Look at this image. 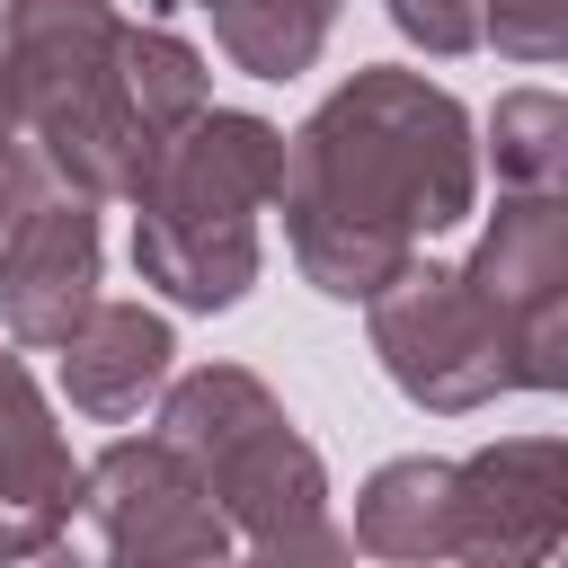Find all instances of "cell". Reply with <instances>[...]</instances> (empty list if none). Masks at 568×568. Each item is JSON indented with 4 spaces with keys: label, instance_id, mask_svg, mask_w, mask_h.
Instances as JSON below:
<instances>
[{
    "label": "cell",
    "instance_id": "cell-1",
    "mask_svg": "<svg viewBox=\"0 0 568 568\" xmlns=\"http://www.w3.org/2000/svg\"><path fill=\"white\" fill-rule=\"evenodd\" d=\"M479 195V142L453 89L426 71L373 62L311 106L284 142V240L293 266L328 302H373L435 231H453Z\"/></svg>",
    "mask_w": 568,
    "mask_h": 568
},
{
    "label": "cell",
    "instance_id": "cell-2",
    "mask_svg": "<svg viewBox=\"0 0 568 568\" xmlns=\"http://www.w3.org/2000/svg\"><path fill=\"white\" fill-rule=\"evenodd\" d=\"M284 178V133L248 106H204L186 115L133 204V266L142 284H160L178 311H231L257 284V213L275 204Z\"/></svg>",
    "mask_w": 568,
    "mask_h": 568
},
{
    "label": "cell",
    "instance_id": "cell-3",
    "mask_svg": "<svg viewBox=\"0 0 568 568\" xmlns=\"http://www.w3.org/2000/svg\"><path fill=\"white\" fill-rule=\"evenodd\" d=\"M0 89L27 142L80 195H133L151 169V133L124 89V18L115 0H0Z\"/></svg>",
    "mask_w": 568,
    "mask_h": 568
},
{
    "label": "cell",
    "instance_id": "cell-4",
    "mask_svg": "<svg viewBox=\"0 0 568 568\" xmlns=\"http://www.w3.org/2000/svg\"><path fill=\"white\" fill-rule=\"evenodd\" d=\"M160 435L195 462L204 497L222 506L231 541L257 559H337L346 532L328 524V470L284 417V399L248 364H195L160 399Z\"/></svg>",
    "mask_w": 568,
    "mask_h": 568
},
{
    "label": "cell",
    "instance_id": "cell-5",
    "mask_svg": "<svg viewBox=\"0 0 568 568\" xmlns=\"http://www.w3.org/2000/svg\"><path fill=\"white\" fill-rule=\"evenodd\" d=\"M364 311H373V355H382L390 390L435 408V417H470V408H488L506 390H532L515 328L479 302V284L462 266L408 257Z\"/></svg>",
    "mask_w": 568,
    "mask_h": 568
},
{
    "label": "cell",
    "instance_id": "cell-6",
    "mask_svg": "<svg viewBox=\"0 0 568 568\" xmlns=\"http://www.w3.org/2000/svg\"><path fill=\"white\" fill-rule=\"evenodd\" d=\"M80 506L106 541V559L124 568H204L231 550L222 506L204 497L195 462L169 435H124L80 470Z\"/></svg>",
    "mask_w": 568,
    "mask_h": 568
},
{
    "label": "cell",
    "instance_id": "cell-7",
    "mask_svg": "<svg viewBox=\"0 0 568 568\" xmlns=\"http://www.w3.org/2000/svg\"><path fill=\"white\" fill-rule=\"evenodd\" d=\"M462 275L515 328L524 382L568 390V195L559 186H506Z\"/></svg>",
    "mask_w": 568,
    "mask_h": 568
},
{
    "label": "cell",
    "instance_id": "cell-8",
    "mask_svg": "<svg viewBox=\"0 0 568 568\" xmlns=\"http://www.w3.org/2000/svg\"><path fill=\"white\" fill-rule=\"evenodd\" d=\"M98 302V195L53 186L0 231V320L9 346H62Z\"/></svg>",
    "mask_w": 568,
    "mask_h": 568
},
{
    "label": "cell",
    "instance_id": "cell-9",
    "mask_svg": "<svg viewBox=\"0 0 568 568\" xmlns=\"http://www.w3.org/2000/svg\"><path fill=\"white\" fill-rule=\"evenodd\" d=\"M462 479V541L453 559H488V568H532L568 541V444L559 435H506L470 462H453Z\"/></svg>",
    "mask_w": 568,
    "mask_h": 568
},
{
    "label": "cell",
    "instance_id": "cell-10",
    "mask_svg": "<svg viewBox=\"0 0 568 568\" xmlns=\"http://www.w3.org/2000/svg\"><path fill=\"white\" fill-rule=\"evenodd\" d=\"M80 515V462L18 355H0V559H36Z\"/></svg>",
    "mask_w": 568,
    "mask_h": 568
},
{
    "label": "cell",
    "instance_id": "cell-11",
    "mask_svg": "<svg viewBox=\"0 0 568 568\" xmlns=\"http://www.w3.org/2000/svg\"><path fill=\"white\" fill-rule=\"evenodd\" d=\"M53 355H62V390H71L80 417H133V408L169 382L178 337H169V320L142 311V302H89L80 328H71Z\"/></svg>",
    "mask_w": 568,
    "mask_h": 568
},
{
    "label": "cell",
    "instance_id": "cell-12",
    "mask_svg": "<svg viewBox=\"0 0 568 568\" xmlns=\"http://www.w3.org/2000/svg\"><path fill=\"white\" fill-rule=\"evenodd\" d=\"M453 541H462L453 462L408 453V462H382L355 488V550H373V559H453Z\"/></svg>",
    "mask_w": 568,
    "mask_h": 568
},
{
    "label": "cell",
    "instance_id": "cell-13",
    "mask_svg": "<svg viewBox=\"0 0 568 568\" xmlns=\"http://www.w3.org/2000/svg\"><path fill=\"white\" fill-rule=\"evenodd\" d=\"M213 18V44L248 71V80H293L320 62L328 27L346 0H195Z\"/></svg>",
    "mask_w": 568,
    "mask_h": 568
},
{
    "label": "cell",
    "instance_id": "cell-14",
    "mask_svg": "<svg viewBox=\"0 0 568 568\" xmlns=\"http://www.w3.org/2000/svg\"><path fill=\"white\" fill-rule=\"evenodd\" d=\"M124 89H133V115H142L151 142H169L186 115L213 106L204 53H195L178 27H124Z\"/></svg>",
    "mask_w": 568,
    "mask_h": 568
},
{
    "label": "cell",
    "instance_id": "cell-15",
    "mask_svg": "<svg viewBox=\"0 0 568 568\" xmlns=\"http://www.w3.org/2000/svg\"><path fill=\"white\" fill-rule=\"evenodd\" d=\"M488 151L506 186H568V106L550 89H506L488 115Z\"/></svg>",
    "mask_w": 568,
    "mask_h": 568
},
{
    "label": "cell",
    "instance_id": "cell-16",
    "mask_svg": "<svg viewBox=\"0 0 568 568\" xmlns=\"http://www.w3.org/2000/svg\"><path fill=\"white\" fill-rule=\"evenodd\" d=\"M470 9L506 62H559L568 53V0H470Z\"/></svg>",
    "mask_w": 568,
    "mask_h": 568
},
{
    "label": "cell",
    "instance_id": "cell-17",
    "mask_svg": "<svg viewBox=\"0 0 568 568\" xmlns=\"http://www.w3.org/2000/svg\"><path fill=\"white\" fill-rule=\"evenodd\" d=\"M62 178H53V160L27 142V124H18V106H9V89H0V231L27 213V204H44Z\"/></svg>",
    "mask_w": 568,
    "mask_h": 568
},
{
    "label": "cell",
    "instance_id": "cell-18",
    "mask_svg": "<svg viewBox=\"0 0 568 568\" xmlns=\"http://www.w3.org/2000/svg\"><path fill=\"white\" fill-rule=\"evenodd\" d=\"M390 27H399L408 44H426L435 62H453V53L479 44V9H470V0H390Z\"/></svg>",
    "mask_w": 568,
    "mask_h": 568
}]
</instances>
